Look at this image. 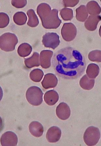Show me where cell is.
Segmentation results:
<instances>
[{
    "mask_svg": "<svg viewBox=\"0 0 101 146\" xmlns=\"http://www.w3.org/2000/svg\"><path fill=\"white\" fill-rule=\"evenodd\" d=\"M52 64L57 73L64 78L80 77L86 67L85 58L80 52L71 47L61 49L54 54Z\"/></svg>",
    "mask_w": 101,
    "mask_h": 146,
    "instance_id": "1",
    "label": "cell"
},
{
    "mask_svg": "<svg viewBox=\"0 0 101 146\" xmlns=\"http://www.w3.org/2000/svg\"><path fill=\"white\" fill-rule=\"evenodd\" d=\"M37 13L43 27L47 29H55L59 27L62 21L58 16L59 11L51 9L49 4L42 3L38 5Z\"/></svg>",
    "mask_w": 101,
    "mask_h": 146,
    "instance_id": "2",
    "label": "cell"
},
{
    "mask_svg": "<svg viewBox=\"0 0 101 146\" xmlns=\"http://www.w3.org/2000/svg\"><path fill=\"white\" fill-rule=\"evenodd\" d=\"M18 41L16 35L10 33H6L0 37V47L4 51H12L14 50Z\"/></svg>",
    "mask_w": 101,
    "mask_h": 146,
    "instance_id": "3",
    "label": "cell"
},
{
    "mask_svg": "<svg viewBox=\"0 0 101 146\" xmlns=\"http://www.w3.org/2000/svg\"><path fill=\"white\" fill-rule=\"evenodd\" d=\"M43 96V93L41 89L36 86L30 87L26 93L27 101L34 106H38L42 103Z\"/></svg>",
    "mask_w": 101,
    "mask_h": 146,
    "instance_id": "4",
    "label": "cell"
},
{
    "mask_svg": "<svg viewBox=\"0 0 101 146\" xmlns=\"http://www.w3.org/2000/svg\"><path fill=\"white\" fill-rule=\"evenodd\" d=\"M100 138V133L97 127L91 126L86 130L83 135L85 143L88 146H94L97 144Z\"/></svg>",
    "mask_w": 101,
    "mask_h": 146,
    "instance_id": "5",
    "label": "cell"
},
{
    "mask_svg": "<svg viewBox=\"0 0 101 146\" xmlns=\"http://www.w3.org/2000/svg\"><path fill=\"white\" fill-rule=\"evenodd\" d=\"M59 37L55 33H47L42 38V42L45 47L55 49L59 44Z\"/></svg>",
    "mask_w": 101,
    "mask_h": 146,
    "instance_id": "6",
    "label": "cell"
},
{
    "mask_svg": "<svg viewBox=\"0 0 101 146\" xmlns=\"http://www.w3.org/2000/svg\"><path fill=\"white\" fill-rule=\"evenodd\" d=\"M77 33L76 26L72 23L64 24L61 30V33L64 40L66 41H70L76 38Z\"/></svg>",
    "mask_w": 101,
    "mask_h": 146,
    "instance_id": "7",
    "label": "cell"
},
{
    "mask_svg": "<svg viewBox=\"0 0 101 146\" xmlns=\"http://www.w3.org/2000/svg\"><path fill=\"white\" fill-rule=\"evenodd\" d=\"M18 137L13 132L7 131L2 135L1 143L3 146H15L18 144Z\"/></svg>",
    "mask_w": 101,
    "mask_h": 146,
    "instance_id": "8",
    "label": "cell"
},
{
    "mask_svg": "<svg viewBox=\"0 0 101 146\" xmlns=\"http://www.w3.org/2000/svg\"><path fill=\"white\" fill-rule=\"evenodd\" d=\"M61 131L59 127L53 126L47 131L46 138L49 143H56L61 139Z\"/></svg>",
    "mask_w": 101,
    "mask_h": 146,
    "instance_id": "9",
    "label": "cell"
},
{
    "mask_svg": "<svg viewBox=\"0 0 101 146\" xmlns=\"http://www.w3.org/2000/svg\"><path fill=\"white\" fill-rule=\"evenodd\" d=\"M56 112L59 118L65 120L70 116V109L67 104L65 102H62L57 107Z\"/></svg>",
    "mask_w": 101,
    "mask_h": 146,
    "instance_id": "10",
    "label": "cell"
},
{
    "mask_svg": "<svg viewBox=\"0 0 101 146\" xmlns=\"http://www.w3.org/2000/svg\"><path fill=\"white\" fill-rule=\"evenodd\" d=\"M53 54V51L49 50H44L40 52V64L42 68L47 69L50 67L51 59Z\"/></svg>",
    "mask_w": 101,
    "mask_h": 146,
    "instance_id": "11",
    "label": "cell"
},
{
    "mask_svg": "<svg viewBox=\"0 0 101 146\" xmlns=\"http://www.w3.org/2000/svg\"><path fill=\"white\" fill-rule=\"evenodd\" d=\"M57 78L52 73H48L45 75L42 82V86L46 89L55 88L58 83Z\"/></svg>",
    "mask_w": 101,
    "mask_h": 146,
    "instance_id": "12",
    "label": "cell"
},
{
    "mask_svg": "<svg viewBox=\"0 0 101 146\" xmlns=\"http://www.w3.org/2000/svg\"><path fill=\"white\" fill-rule=\"evenodd\" d=\"M29 129L32 135L37 138L42 136L44 132L43 126L37 121H33L30 123Z\"/></svg>",
    "mask_w": 101,
    "mask_h": 146,
    "instance_id": "13",
    "label": "cell"
},
{
    "mask_svg": "<svg viewBox=\"0 0 101 146\" xmlns=\"http://www.w3.org/2000/svg\"><path fill=\"white\" fill-rule=\"evenodd\" d=\"M101 21V17L98 16L90 15L85 23V27L89 31H94L97 28L98 24Z\"/></svg>",
    "mask_w": 101,
    "mask_h": 146,
    "instance_id": "14",
    "label": "cell"
},
{
    "mask_svg": "<svg viewBox=\"0 0 101 146\" xmlns=\"http://www.w3.org/2000/svg\"><path fill=\"white\" fill-rule=\"evenodd\" d=\"M59 95L55 90H51L47 91L45 94L44 99L45 102L50 106L55 105L59 100Z\"/></svg>",
    "mask_w": 101,
    "mask_h": 146,
    "instance_id": "15",
    "label": "cell"
},
{
    "mask_svg": "<svg viewBox=\"0 0 101 146\" xmlns=\"http://www.w3.org/2000/svg\"><path fill=\"white\" fill-rule=\"evenodd\" d=\"M25 66L27 68H31L34 67H38L40 65L39 54L34 52L33 56L28 58H25L24 61Z\"/></svg>",
    "mask_w": 101,
    "mask_h": 146,
    "instance_id": "16",
    "label": "cell"
},
{
    "mask_svg": "<svg viewBox=\"0 0 101 146\" xmlns=\"http://www.w3.org/2000/svg\"><path fill=\"white\" fill-rule=\"evenodd\" d=\"M87 9L89 14L92 16H98L101 12V8L97 2L90 1L87 5Z\"/></svg>",
    "mask_w": 101,
    "mask_h": 146,
    "instance_id": "17",
    "label": "cell"
},
{
    "mask_svg": "<svg viewBox=\"0 0 101 146\" xmlns=\"http://www.w3.org/2000/svg\"><path fill=\"white\" fill-rule=\"evenodd\" d=\"M94 84V79L89 78L86 75L84 76L79 81L81 87L85 90H91L93 88Z\"/></svg>",
    "mask_w": 101,
    "mask_h": 146,
    "instance_id": "18",
    "label": "cell"
},
{
    "mask_svg": "<svg viewBox=\"0 0 101 146\" xmlns=\"http://www.w3.org/2000/svg\"><path fill=\"white\" fill-rule=\"evenodd\" d=\"M76 19L79 21L84 22L87 20L89 16L87 8L84 5H81L76 9Z\"/></svg>",
    "mask_w": 101,
    "mask_h": 146,
    "instance_id": "19",
    "label": "cell"
},
{
    "mask_svg": "<svg viewBox=\"0 0 101 146\" xmlns=\"http://www.w3.org/2000/svg\"><path fill=\"white\" fill-rule=\"evenodd\" d=\"M32 47L31 45L26 43H23L19 46L18 53L21 57H25L29 55L32 51Z\"/></svg>",
    "mask_w": 101,
    "mask_h": 146,
    "instance_id": "20",
    "label": "cell"
},
{
    "mask_svg": "<svg viewBox=\"0 0 101 146\" xmlns=\"http://www.w3.org/2000/svg\"><path fill=\"white\" fill-rule=\"evenodd\" d=\"M27 14L29 17L27 25L31 27H37L39 24V20L34 11L33 9H30L27 11Z\"/></svg>",
    "mask_w": 101,
    "mask_h": 146,
    "instance_id": "21",
    "label": "cell"
},
{
    "mask_svg": "<svg viewBox=\"0 0 101 146\" xmlns=\"http://www.w3.org/2000/svg\"><path fill=\"white\" fill-rule=\"evenodd\" d=\"M100 68L97 65L95 64H90L88 66L87 73L90 78H95L99 74Z\"/></svg>",
    "mask_w": 101,
    "mask_h": 146,
    "instance_id": "22",
    "label": "cell"
},
{
    "mask_svg": "<svg viewBox=\"0 0 101 146\" xmlns=\"http://www.w3.org/2000/svg\"><path fill=\"white\" fill-rule=\"evenodd\" d=\"M14 22L19 25H24L27 22V17L25 13L18 12L15 14L13 17Z\"/></svg>",
    "mask_w": 101,
    "mask_h": 146,
    "instance_id": "23",
    "label": "cell"
},
{
    "mask_svg": "<svg viewBox=\"0 0 101 146\" xmlns=\"http://www.w3.org/2000/svg\"><path fill=\"white\" fill-rule=\"evenodd\" d=\"M44 76V72L39 69L33 70L29 74L31 79L35 82H40Z\"/></svg>",
    "mask_w": 101,
    "mask_h": 146,
    "instance_id": "24",
    "label": "cell"
},
{
    "mask_svg": "<svg viewBox=\"0 0 101 146\" xmlns=\"http://www.w3.org/2000/svg\"><path fill=\"white\" fill-rule=\"evenodd\" d=\"M60 15L64 21H70L74 17L73 11L71 9L65 8H63L60 11Z\"/></svg>",
    "mask_w": 101,
    "mask_h": 146,
    "instance_id": "25",
    "label": "cell"
},
{
    "mask_svg": "<svg viewBox=\"0 0 101 146\" xmlns=\"http://www.w3.org/2000/svg\"><path fill=\"white\" fill-rule=\"evenodd\" d=\"M89 58L92 61L101 62V51L96 50L90 52Z\"/></svg>",
    "mask_w": 101,
    "mask_h": 146,
    "instance_id": "26",
    "label": "cell"
},
{
    "mask_svg": "<svg viewBox=\"0 0 101 146\" xmlns=\"http://www.w3.org/2000/svg\"><path fill=\"white\" fill-rule=\"evenodd\" d=\"M10 22L9 17L5 13H0V28H4L7 26Z\"/></svg>",
    "mask_w": 101,
    "mask_h": 146,
    "instance_id": "27",
    "label": "cell"
},
{
    "mask_svg": "<svg viewBox=\"0 0 101 146\" xmlns=\"http://www.w3.org/2000/svg\"><path fill=\"white\" fill-rule=\"evenodd\" d=\"M27 3L26 0H13L11 1L12 5L18 8H22L24 7L26 5Z\"/></svg>",
    "mask_w": 101,
    "mask_h": 146,
    "instance_id": "28",
    "label": "cell"
},
{
    "mask_svg": "<svg viewBox=\"0 0 101 146\" xmlns=\"http://www.w3.org/2000/svg\"><path fill=\"white\" fill-rule=\"evenodd\" d=\"M64 6L66 7H73L78 4L79 1H63Z\"/></svg>",
    "mask_w": 101,
    "mask_h": 146,
    "instance_id": "29",
    "label": "cell"
},
{
    "mask_svg": "<svg viewBox=\"0 0 101 146\" xmlns=\"http://www.w3.org/2000/svg\"><path fill=\"white\" fill-rule=\"evenodd\" d=\"M99 34L100 36L101 37V25L100 27L99 30Z\"/></svg>",
    "mask_w": 101,
    "mask_h": 146,
    "instance_id": "30",
    "label": "cell"
},
{
    "mask_svg": "<svg viewBox=\"0 0 101 146\" xmlns=\"http://www.w3.org/2000/svg\"></svg>",
    "mask_w": 101,
    "mask_h": 146,
    "instance_id": "31",
    "label": "cell"
}]
</instances>
